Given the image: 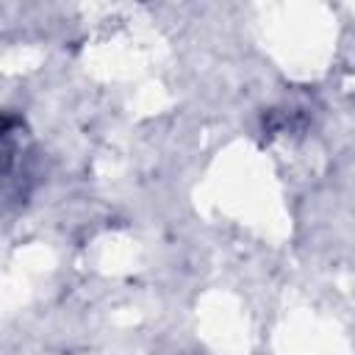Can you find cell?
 <instances>
[{
	"mask_svg": "<svg viewBox=\"0 0 355 355\" xmlns=\"http://www.w3.org/2000/svg\"><path fill=\"white\" fill-rule=\"evenodd\" d=\"M31 161V139L25 130V122L14 114H6L3 119V175H6V197H25L28 194V169Z\"/></svg>",
	"mask_w": 355,
	"mask_h": 355,
	"instance_id": "obj_1",
	"label": "cell"
}]
</instances>
